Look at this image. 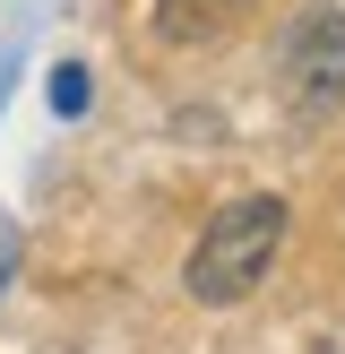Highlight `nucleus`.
Returning <instances> with one entry per match:
<instances>
[{
  "instance_id": "obj_1",
  "label": "nucleus",
  "mask_w": 345,
  "mask_h": 354,
  "mask_svg": "<svg viewBox=\"0 0 345 354\" xmlns=\"http://www.w3.org/2000/svg\"><path fill=\"white\" fill-rule=\"evenodd\" d=\"M276 242H285V199L241 190V199L216 207V216H207V234L190 242V294H199V303H241V294L268 277Z\"/></svg>"
},
{
  "instance_id": "obj_2",
  "label": "nucleus",
  "mask_w": 345,
  "mask_h": 354,
  "mask_svg": "<svg viewBox=\"0 0 345 354\" xmlns=\"http://www.w3.org/2000/svg\"><path fill=\"white\" fill-rule=\"evenodd\" d=\"M276 69H285V95L302 104V113H328V104L345 95V9H302L285 26Z\"/></svg>"
},
{
  "instance_id": "obj_3",
  "label": "nucleus",
  "mask_w": 345,
  "mask_h": 354,
  "mask_svg": "<svg viewBox=\"0 0 345 354\" xmlns=\"http://www.w3.org/2000/svg\"><path fill=\"white\" fill-rule=\"evenodd\" d=\"M241 9H250V0H155V35H164V44H181V52H207V44H224V35H233Z\"/></svg>"
},
{
  "instance_id": "obj_4",
  "label": "nucleus",
  "mask_w": 345,
  "mask_h": 354,
  "mask_svg": "<svg viewBox=\"0 0 345 354\" xmlns=\"http://www.w3.org/2000/svg\"><path fill=\"white\" fill-rule=\"evenodd\" d=\"M52 113H86V69H52Z\"/></svg>"
}]
</instances>
